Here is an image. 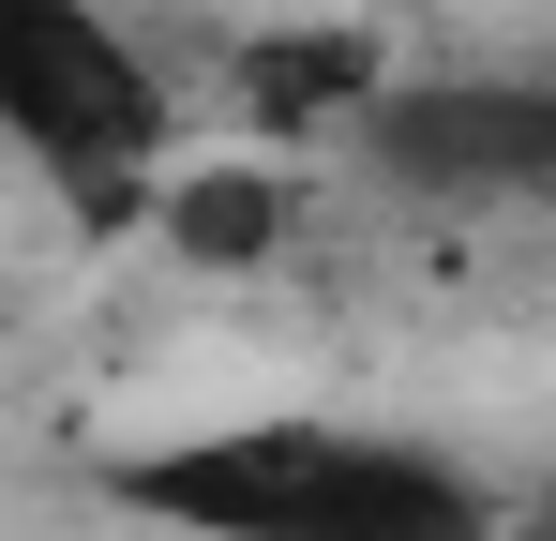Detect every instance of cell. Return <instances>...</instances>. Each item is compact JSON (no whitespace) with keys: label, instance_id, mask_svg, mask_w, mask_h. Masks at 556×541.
Listing matches in <instances>:
<instances>
[{"label":"cell","instance_id":"1","mask_svg":"<svg viewBox=\"0 0 556 541\" xmlns=\"http://www.w3.org/2000/svg\"><path fill=\"white\" fill-rule=\"evenodd\" d=\"M151 512H181L211 541H481L496 496L437 466V451H391V437H316V422H271V437H226V451H166L136 466Z\"/></svg>","mask_w":556,"mask_h":541},{"label":"cell","instance_id":"3","mask_svg":"<svg viewBox=\"0 0 556 541\" xmlns=\"http://www.w3.org/2000/svg\"><path fill=\"white\" fill-rule=\"evenodd\" d=\"M346 136H362V166L406 180V196H542L556 180V90L437 76V90H376Z\"/></svg>","mask_w":556,"mask_h":541},{"label":"cell","instance_id":"4","mask_svg":"<svg viewBox=\"0 0 556 541\" xmlns=\"http://www.w3.org/2000/svg\"><path fill=\"white\" fill-rule=\"evenodd\" d=\"M151 226H166V256L181 270H271L286 241H301V180L286 166H166L151 180Z\"/></svg>","mask_w":556,"mask_h":541},{"label":"cell","instance_id":"2","mask_svg":"<svg viewBox=\"0 0 556 541\" xmlns=\"http://www.w3.org/2000/svg\"><path fill=\"white\" fill-rule=\"evenodd\" d=\"M0 136L61 180H91V166L166 180V90L91 0H0Z\"/></svg>","mask_w":556,"mask_h":541},{"label":"cell","instance_id":"5","mask_svg":"<svg viewBox=\"0 0 556 541\" xmlns=\"http://www.w3.org/2000/svg\"><path fill=\"white\" fill-rule=\"evenodd\" d=\"M376 90H391V46H376V30H346V15H316V30H256V46H241V121H256V136L362 121Z\"/></svg>","mask_w":556,"mask_h":541}]
</instances>
